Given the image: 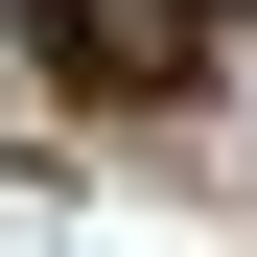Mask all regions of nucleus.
Returning a JSON list of instances; mask_svg holds the SVG:
<instances>
[{
	"label": "nucleus",
	"mask_w": 257,
	"mask_h": 257,
	"mask_svg": "<svg viewBox=\"0 0 257 257\" xmlns=\"http://www.w3.org/2000/svg\"><path fill=\"white\" fill-rule=\"evenodd\" d=\"M0 24H24V70L94 94V117H187L210 47H234V0H0Z\"/></svg>",
	"instance_id": "obj_1"
}]
</instances>
